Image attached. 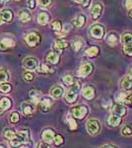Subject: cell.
I'll return each mask as SVG.
<instances>
[{
    "mask_svg": "<svg viewBox=\"0 0 132 148\" xmlns=\"http://www.w3.org/2000/svg\"><path fill=\"white\" fill-rule=\"evenodd\" d=\"M99 51H100L97 47H91L86 51V54H87V56L89 57H95L99 54Z\"/></svg>",
    "mask_w": 132,
    "mask_h": 148,
    "instance_id": "f546056e",
    "label": "cell"
},
{
    "mask_svg": "<svg viewBox=\"0 0 132 148\" xmlns=\"http://www.w3.org/2000/svg\"><path fill=\"white\" fill-rule=\"evenodd\" d=\"M93 64L90 62H84L81 65L80 69H79V74L82 77H87L88 75H90L93 71Z\"/></svg>",
    "mask_w": 132,
    "mask_h": 148,
    "instance_id": "52a82bcc",
    "label": "cell"
},
{
    "mask_svg": "<svg viewBox=\"0 0 132 148\" xmlns=\"http://www.w3.org/2000/svg\"><path fill=\"white\" fill-rule=\"evenodd\" d=\"M112 114H116V116H123L126 114V109L123 107V105L121 104H116L114 106H112L111 109Z\"/></svg>",
    "mask_w": 132,
    "mask_h": 148,
    "instance_id": "8fae6325",
    "label": "cell"
},
{
    "mask_svg": "<svg viewBox=\"0 0 132 148\" xmlns=\"http://www.w3.org/2000/svg\"><path fill=\"white\" fill-rule=\"evenodd\" d=\"M16 1H19V0H16Z\"/></svg>",
    "mask_w": 132,
    "mask_h": 148,
    "instance_id": "94428289",
    "label": "cell"
},
{
    "mask_svg": "<svg viewBox=\"0 0 132 148\" xmlns=\"http://www.w3.org/2000/svg\"><path fill=\"white\" fill-rule=\"evenodd\" d=\"M82 95L84 98H86L87 100H92L94 97H95V90H94L93 87H90V86H87L82 90Z\"/></svg>",
    "mask_w": 132,
    "mask_h": 148,
    "instance_id": "5bb4252c",
    "label": "cell"
},
{
    "mask_svg": "<svg viewBox=\"0 0 132 148\" xmlns=\"http://www.w3.org/2000/svg\"><path fill=\"white\" fill-rule=\"evenodd\" d=\"M62 82L65 84L67 87H69L70 88L72 85H73V83L75 82V80H74V78L72 77L71 75H66V76H64L63 78H62Z\"/></svg>",
    "mask_w": 132,
    "mask_h": 148,
    "instance_id": "1f68e13d",
    "label": "cell"
},
{
    "mask_svg": "<svg viewBox=\"0 0 132 148\" xmlns=\"http://www.w3.org/2000/svg\"><path fill=\"white\" fill-rule=\"evenodd\" d=\"M71 114L74 118L76 119H83L88 114V108L84 105H80V106H76L71 109Z\"/></svg>",
    "mask_w": 132,
    "mask_h": 148,
    "instance_id": "7a4b0ae2",
    "label": "cell"
},
{
    "mask_svg": "<svg viewBox=\"0 0 132 148\" xmlns=\"http://www.w3.org/2000/svg\"><path fill=\"white\" fill-rule=\"evenodd\" d=\"M9 80V74L4 68L0 69V84L5 83L6 81Z\"/></svg>",
    "mask_w": 132,
    "mask_h": 148,
    "instance_id": "4dcf8cb0",
    "label": "cell"
},
{
    "mask_svg": "<svg viewBox=\"0 0 132 148\" xmlns=\"http://www.w3.org/2000/svg\"><path fill=\"white\" fill-rule=\"evenodd\" d=\"M28 4H29V7H30V9H35L37 2H36V0H29Z\"/></svg>",
    "mask_w": 132,
    "mask_h": 148,
    "instance_id": "c3c4849f",
    "label": "cell"
},
{
    "mask_svg": "<svg viewBox=\"0 0 132 148\" xmlns=\"http://www.w3.org/2000/svg\"><path fill=\"white\" fill-rule=\"evenodd\" d=\"M38 72L39 73H51L53 72V69L50 68L49 65H47V64H40L39 67L37 68Z\"/></svg>",
    "mask_w": 132,
    "mask_h": 148,
    "instance_id": "83f0119b",
    "label": "cell"
},
{
    "mask_svg": "<svg viewBox=\"0 0 132 148\" xmlns=\"http://www.w3.org/2000/svg\"><path fill=\"white\" fill-rule=\"evenodd\" d=\"M79 89H80V82H79V81H76L75 80V82L73 83V85L71 86L70 89H69V90H72V91L77 92Z\"/></svg>",
    "mask_w": 132,
    "mask_h": 148,
    "instance_id": "ee69618b",
    "label": "cell"
},
{
    "mask_svg": "<svg viewBox=\"0 0 132 148\" xmlns=\"http://www.w3.org/2000/svg\"><path fill=\"white\" fill-rule=\"evenodd\" d=\"M51 2H52V0H38V3H39L42 7L49 6Z\"/></svg>",
    "mask_w": 132,
    "mask_h": 148,
    "instance_id": "f6af8a7d",
    "label": "cell"
},
{
    "mask_svg": "<svg viewBox=\"0 0 132 148\" xmlns=\"http://www.w3.org/2000/svg\"><path fill=\"white\" fill-rule=\"evenodd\" d=\"M30 142V132L28 130H22L19 132H17V135L13 139H11L9 143H10L11 147L13 148H19L21 147L24 143Z\"/></svg>",
    "mask_w": 132,
    "mask_h": 148,
    "instance_id": "6da1fadb",
    "label": "cell"
},
{
    "mask_svg": "<svg viewBox=\"0 0 132 148\" xmlns=\"http://www.w3.org/2000/svg\"><path fill=\"white\" fill-rule=\"evenodd\" d=\"M29 96H30L31 100H32L35 104H39V103L40 102V99H42V95L40 94V92L37 91V90H34V89L30 91Z\"/></svg>",
    "mask_w": 132,
    "mask_h": 148,
    "instance_id": "ac0fdd59",
    "label": "cell"
},
{
    "mask_svg": "<svg viewBox=\"0 0 132 148\" xmlns=\"http://www.w3.org/2000/svg\"><path fill=\"white\" fill-rule=\"evenodd\" d=\"M52 102L49 99H44L40 103V108L42 112H49V109L51 108Z\"/></svg>",
    "mask_w": 132,
    "mask_h": 148,
    "instance_id": "d6986e66",
    "label": "cell"
},
{
    "mask_svg": "<svg viewBox=\"0 0 132 148\" xmlns=\"http://www.w3.org/2000/svg\"><path fill=\"white\" fill-rule=\"evenodd\" d=\"M121 116H116V114H111V116L109 118V120H107V121H109V123L111 126H117L120 125L121 123Z\"/></svg>",
    "mask_w": 132,
    "mask_h": 148,
    "instance_id": "44dd1931",
    "label": "cell"
},
{
    "mask_svg": "<svg viewBox=\"0 0 132 148\" xmlns=\"http://www.w3.org/2000/svg\"><path fill=\"white\" fill-rule=\"evenodd\" d=\"M130 77L132 78V69H131V70H130Z\"/></svg>",
    "mask_w": 132,
    "mask_h": 148,
    "instance_id": "91938a15",
    "label": "cell"
},
{
    "mask_svg": "<svg viewBox=\"0 0 132 148\" xmlns=\"http://www.w3.org/2000/svg\"><path fill=\"white\" fill-rule=\"evenodd\" d=\"M23 67L27 70H35V69L38 68V65H39V61H38L37 58L35 57H27L23 60L22 62Z\"/></svg>",
    "mask_w": 132,
    "mask_h": 148,
    "instance_id": "5b68a950",
    "label": "cell"
},
{
    "mask_svg": "<svg viewBox=\"0 0 132 148\" xmlns=\"http://www.w3.org/2000/svg\"><path fill=\"white\" fill-rule=\"evenodd\" d=\"M15 46V42L11 39L5 38V39H2L0 40V49L4 51V49H8V47H13Z\"/></svg>",
    "mask_w": 132,
    "mask_h": 148,
    "instance_id": "7c38bea8",
    "label": "cell"
},
{
    "mask_svg": "<svg viewBox=\"0 0 132 148\" xmlns=\"http://www.w3.org/2000/svg\"><path fill=\"white\" fill-rule=\"evenodd\" d=\"M19 120H20V114L17 113V112H14V113L11 114V116H10V121H11L12 123H18Z\"/></svg>",
    "mask_w": 132,
    "mask_h": 148,
    "instance_id": "74e56055",
    "label": "cell"
},
{
    "mask_svg": "<svg viewBox=\"0 0 132 148\" xmlns=\"http://www.w3.org/2000/svg\"><path fill=\"white\" fill-rule=\"evenodd\" d=\"M3 23H4V20H3V18H2L1 14H0V25H2Z\"/></svg>",
    "mask_w": 132,
    "mask_h": 148,
    "instance_id": "db71d44e",
    "label": "cell"
},
{
    "mask_svg": "<svg viewBox=\"0 0 132 148\" xmlns=\"http://www.w3.org/2000/svg\"><path fill=\"white\" fill-rule=\"evenodd\" d=\"M63 141H64V139H63V137H62L60 134L55 135V137H54V139H53V142H54V144L56 145V146H59V145H61L62 143H63Z\"/></svg>",
    "mask_w": 132,
    "mask_h": 148,
    "instance_id": "f35d334b",
    "label": "cell"
},
{
    "mask_svg": "<svg viewBox=\"0 0 132 148\" xmlns=\"http://www.w3.org/2000/svg\"><path fill=\"white\" fill-rule=\"evenodd\" d=\"M127 95L125 93H118V94L116 96V100L117 102H124V100H125Z\"/></svg>",
    "mask_w": 132,
    "mask_h": 148,
    "instance_id": "b9f144b4",
    "label": "cell"
},
{
    "mask_svg": "<svg viewBox=\"0 0 132 148\" xmlns=\"http://www.w3.org/2000/svg\"><path fill=\"white\" fill-rule=\"evenodd\" d=\"M129 17H130V18L132 19V10L129 11Z\"/></svg>",
    "mask_w": 132,
    "mask_h": 148,
    "instance_id": "6f0895ef",
    "label": "cell"
},
{
    "mask_svg": "<svg viewBox=\"0 0 132 148\" xmlns=\"http://www.w3.org/2000/svg\"><path fill=\"white\" fill-rule=\"evenodd\" d=\"M0 148H7L5 145H2V144H0Z\"/></svg>",
    "mask_w": 132,
    "mask_h": 148,
    "instance_id": "680465c9",
    "label": "cell"
},
{
    "mask_svg": "<svg viewBox=\"0 0 132 148\" xmlns=\"http://www.w3.org/2000/svg\"><path fill=\"white\" fill-rule=\"evenodd\" d=\"M47 61H49V63L51 64H56L59 61V56L56 53V52H49L47 56Z\"/></svg>",
    "mask_w": 132,
    "mask_h": 148,
    "instance_id": "7402d4cb",
    "label": "cell"
},
{
    "mask_svg": "<svg viewBox=\"0 0 132 148\" xmlns=\"http://www.w3.org/2000/svg\"><path fill=\"white\" fill-rule=\"evenodd\" d=\"M11 89H12V86L9 83H2V84H0V92L1 93L7 94V93L11 91Z\"/></svg>",
    "mask_w": 132,
    "mask_h": 148,
    "instance_id": "d6a6232c",
    "label": "cell"
},
{
    "mask_svg": "<svg viewBox=\"0 0 132 148\" xmlns=\"http://www.w3.org/2000/svg\"><path fill=\"white\" fill-rule=\"evenodd\" d=\"M21 109H22L23 114L26 116H32L35 114V107L33 106L31 103L29 102H24L21 105Z\"/></svg>",
    "mask_w": 132,
    "mask_h": 148,
    "instance_id": "ba28073f",
    "label": "cell"
},
{
    "mask_svg": "<svg viewBox=\"0 0 132 148\" xmlns=\"http://www.w3.org/2000/svg\"><path fill=\"white\" fill-rule=\"evenodd\" d=\"M67 123H68V125L71 130H75L76 128H77V123H76L75 120H74L73 118H71L70 116H68V118H67Z\"/></svg>",
    "mask_w": 132,
    "mask_h": 148,
    "instance_id": "e575fe53",
    "label": "cell"
},
{
    "mask_svg": "<svg viewBox=\"0 0 132 148\" xmlns=\"http://www.w3.org/2000/svg\"><path fill=\"white\" fill-rule=\"evenodd\" d=\"M110 105H111V102H110L109 99H107V101L103 103V107H104V108H107V107H109Z\"/></svg>",
    "mask_w": 132,
    "mask_h": 148,
    "instance_id": "f907efd6",
    "label": "cell"
},
{
    "mask_svg": "<svg viewBox=\"0 0 132 148\" xmlns=\"http://www.w3.org/2000/svg\"><path fill=\"white\" fill-rule=\"evenodd\" d=\"M23 77L24 79H25L26 81H32L34 79V74L33 73H30V72H25L23 74Z\"/></svg>",
    "mask_w": 132,
    "mask_h": 148,
    "instance_id": "7bdbcfd3",
    "label": "cell"
},
{
    "mask_svg": "<svg viewBox=\"0 0 132 148\" xmlns=\"http://www.w3.org/2000/svg\"><path fill=\"white\" fill-rule=\"evenodd\" d=\"M10 0H0V3L4 4V3H7V2H9Z\"/></svg>",
    "mask_w": 132,
    "mask_h": 148,
    "instance_id": "11a10c76",
    "label": "cell"
},
{
    "mask_svg": "<svg viewBox=\"0 0 132 148\" xmlns=\"http://www.w3.org/2000/svg\"><path fill=\"white\" fill-rule=\"evenodd\" d=\"M16 135H17V132H15L13 130H10V128H7V130H5V132H4V136L9 140L13 139Z\"/></svg>",
    "mask_w": 132,
    "mask_h": 148,
    "instance_id": "836d02e7",
    "label": "cell"
},
{
    "mask_svg": "<svg viewBox=\"0 0 132 148\" xmlns=\"http://www.w3.org/2000/svg\"><path fill=\"white\" fill-rule=\"evenodd\" d=\"M90 34L93 38H95V39L101 40L105 35V29L102 25L95 24V25H93L90 29Z\"/></svg>",
    "mask_w": 132,
    "mask_h": 148,
    "instance_id": "3957f363",
    "label": "cell"
},
{
    "mask_svg": "<svg viewBox=\"0 0 132 148\" xmlns=\"http://www.w3.org/2000/svg\"><path fill=\"white\" fill-rule=\"evenodd\" d=\"M75 2H77V3H82L83 4V2H84V0H74Z\"/></svg>",
    "mask_w": 132,
    "mask_h": 148,
    "instance_id": "9f6ffc18",
    "label": "cell"
},
{
    "mask_svg": "<svg viewBox=\"0 0 132 148\" xmlns=\"http://www.w3.org/2000/svg\"><path fill=\"white\" fill-rule=\"evenodd\" d=\"M101 148H117V147H116V146H112V145H104V146H102Z\"/></svg>",
    "mask_w": 132,
    "mask_h": 148,
    "instance_id": "816d5d0a",
    "label": "cell"
},
{
    "mask_svg": "<svg viewBox=\"0 0 132 148\" xmlns=\"http://www.w3.org/2000/svg\"><path fill=\"white\" fill-rule=\"evenodd\" d=\"M120 40L122 44H124L125 46L126 45L132 44V34H130V33H124V34L121 36Z\"/></svg>",
    "mask_w": 132,
    "mask_h": 148,
    "instance_id": "4316f807",
    "label": "cell"
},
{
    "mask_svg": "<svg viewBox=\"0 0 132 148\" xmlns=\"http://www.w3.org/2000/svg\"><path fill=\"white\" fill-rule=\"evenodd\" d=\"M38 22H39L40 25H47L49 23V16L47 15V13L45 12H40V13L38 15Z\"/></svg>",
    "mask_w": 132,
    "mask_h": 148,
    "instance_id": "ffe728a7",
    "label": "cell"
},
{
    "mask_svg": "<svg viewBox=\"0 0 132 148\" xmlns=\"http://www.w3.org/2000/svg\"><path fill=\"white\" fill-rule=\"evenodd\" d=\"M117 42H118V38H117V36L116 34H109L107 36V42L109 45V46L114 47V45L117 44Z\"/></svg>",
    "mask_w": 132,
    "mask_h": 148,
    "instance_id": "f1b7e54d",
    "label": "cell"
},
{
    "mask_svg": "<svg viewBox=\"0 0 132 148\" xmlns=\"http://www.w3.org/2000/svg\"><path fill=\"white\" fill-rule=\"evenodd\" d=\"M67 47H68V42L64 40H58L53 44V47L57 51H61L63 49H66Z\"/></svg>",
    "mask_w": 132,
    "mask_h": 148,
    "instance_id": "603a6c76",
    "label": "cell"
},
{
    "mask_svg": "<svg viewBox=\"0 0 132 148\" xmlns=\"http://www.w3.org/2000/svg\"><path fill=\"white\" fill-rule=\"evenodd\" d=\"M11 105H12V102L9 98H7V97L0 98V114L3 113V112L7 111V110L11 107Z\"/></svg>",
    "mask_w": 132,
    "mask_h": 148,
    "instance_id": "9c48e42d",
    "label": "cell"
},
{
    "mask_svg": "<svg viewBox=\"0 0 132 148\" xmlns=\"http://www.w3.org/2000/svg\"><path fill=\"white\" fill-rule=\"evenodd\" d=\"M124 103H125L127 106H129V107L132 106V94L127 95L126 98H125V100H124Z\"/></svg>",
    "mask_w": 132,
    "mask_h": 148,
    "instance_id": "bcb514c9",
    "label": "cell"
},
{
    "mask_svg": "<svg viewBox=\"0 0 132 148\" xmlns=\"http://www.w3.org/2000/svg\"><path fill=\"white\" fill-rule=\"evenodd\" d=\"M51 27H52V30L54 31V32L58 33L61 31V28H62V25H61V22L58 20L54 21V22H52L51 24Z\"/></svg>",
    "mask_w": 132,
    "mask_h": 148,
    "instance_id": "d590c367",
    "label": "cell"
},
{
    "mask_svg": "<svg viewBox=\"0 0 132 148\" xmlns=\"http://www.w3.org/2000/svg\"><path fill=\"white\" fill-rule=\"evenodd\" d=\"M64 94V90L63 88L61 87V86H54L53 88L51 89V91H50V95H51L52 97L54 98V99H58V98H61L63 96Z\"/></svg>",
    "mask_w": 132,
    "mask_h": 148,
    "instance_id": "4fadbf2b",
    "label": "cell"
},
{
    "mask_svg": "<svg viewBox=\"0 0 132 148\" xmlns=\"http://www.w3.org/2000/svg\"><path fill=\"white\" fill-rule=\"evenodd\" d=\"M42 139H44V141H47V142L52 141V140L54 139V137H55L54 131L52 130H44V132H42Z\"/></svg>",
    "mask_w": 132,
    "mask_h": 148,
    "instance_id": "2e32d148",
    "label": "cell"
},
{
    "mask_svg": "<svg viewBox=\"0 0 132 148\" xmlns=\"http://www.w3.org/2000/svg\"><path fill=\"white\" fill-rule=\"evenodd\" d=\"M103 11V6L101 3H95L91 8V14H92L93 19L97 20L98 18L101 16V13Z\"/></svg>",
    "mask_w": 132,
    "mask_h": 148,
    "instance_id": "30bf717a",
    "label": "cell"
},
{
    "mask_svg": "<svg viewBox=\"0 0 132 148\" xmlns=\"http://www.w3.org/2000/svg\"><path fill=\"white\" fill-rule=\"evenodd\" d=\"M120 86L122 89H124V90L132 89V78L130 76H125V77H123L120 82Z\"/></svg>",
    "mask_w": 132,
    "mask_h": 148,
    "instance_id": "9a60e30c",
    "label": "cell"
},
{
    "mask_svg": "<svg viewBox=\"0 0 132 148\" xmlns=\"http://www.w3.org/2000/svg\"><path fill=\"white\" fill-rule=\"evenodd\" d=\"M86 128L90 134H97L100 131V123L97 120H90L86 123Z\"/></svg>",
    "mask_w": 132,
    "mask_h": 148,
    "instance_id": "8992f818",
    "label": "cell"
},
{
    "mask_svg": "<svg viewBox=\"0 0 132 148\" xmlns=\"http://www.w3.org/2000/svg\"><path fill=\"white\" fill-rule=\"evenodd\" d=\"M125 6L127 9L131 10L132 9V0H125Z\"/></svg>",
    "mask_w": 132,
    "mask_h": 148,
    "instance_id": "681fc988",
    "label": "cell"
},
{
    "mask_svg": "<svg viewBox=\"0 0 132 148\" xmlns=\"http://www.w3.org/2000/svg\"><path fill=\"white\" fill-rule=\"evenodd\" d=\"M72 47H73V49L75 51H78L81 49V47H83V42L81 40H77L75 42H72Z\"/></svg>",
    "mask_w": 132,
    "mask_h": 148,
    "instance_id": "8d00e7d4",
    "label": "cell"
},
{
    "mask_svg": "<svg viewBox=\"0 0 132 148\" xmlns=\"http://www.w3.org/2000/svg\"><path fill=\"white\" fill-rule=\"evenodd\" d=\"M122 134L126 135V136H129V135H132V128L129 125H125L123 128H122Z\"/></svg>",
    "mask_w": 132,
    "mask_h": 148,
    "instance_id": "ab89813d",
    "label": "cell"
},
{
    "mask_svg": "<svg viewBox=\"0 0 132 148\" xmlns=\"http://www.w3.org/2000/svg\"><path fill=\"white\" fill-rule=\"evenodd\" d=\"M25 40L29 45V47H37L40 42V36L37 33H30V34L25 36Z\"/></svg>",
    "mask_w": 132,
    "mask_h": 148,
    "instance_id": "277c9868",
    "label": "cell"
},
{
    "mask_svg": "<svg viewBox=\"0 0 132 148\" xmlns=\"http://www.w3.org/2000/svg\"><path fill=\"white\" fill-rule=\"evenodd\" d=\"M89 2H90V0H84V2H83V6H84V7L88 6Z\"/></svg>",
    "mask_w": 132,
    "mask_h": 148,
    "instance_id": "f5cc1de1",
    "label": "cell"
},
{
    "mask_svg": "<svg viewBox=\"0 0 132 148\" xmlns=\"http://www.w3.org/2000/svg\"><path fill=\"white\" fill-rule=\"evenodd\" d=\"M1 16L3 18L4 22H11L13 19V12L11 10H3L1 13Z\"/></svg>",
    "mask_w": 132,
    "mask_h": 148,
    "instance_id": "484cf974",
    "label": "cell"
},
{
    "mask_svg": "<svg viewBox=\"0 0 132 148\" xmlns=\"http://www.w3.org/2000/svg\"><path fill=\"white\" fill-rule=\"evenodd\" d=\"M18 16H19V18H20V20L22 21V22H29V21L32 19V17H31V14L29 13L28 11H26V10H23V11L19 12Z\"/></svg>",
    "mask_w": 132,
    "mask_h": 148,
    "instance_id": "d4e9b609",
    "label": "cell"
},
{
    "mask_svg": "<svg viewBox=\"0 0 132 148\" xmlns=\"http://www.w3.org/2000/svg\"><path fill=\"white\" fill-rule=\"evenodd\" d=\"M78 98V94L77 92L75 91H72V90H68L66 93H65V100L68 103H74L76 102Z\"/></svg>",
    "mask_w": 132,
    "mask_h": 148,
    "instance_id": "e0dca14e",
    "label": "cell"
},
{
    "mask_svg": "<svg viewBox=\"0 0 132 148\" xmlns=\"http://www.w3.org/2000/svg\"><path fill=\"white\" fill-rule=\"evenodd\" d=\"M123 51H124V53L127 54V56H132V44L126 45V46L123 47Z\"/></svg>",
    "mask_w": 132,
    "mask_h": 148,
    "instance_id": "60d3db41",
    "label": "cell"
},
{
    "mask_svg": "<svg viewBox=\"0 0 132 148\" xmlns=\"http://www.w3.org/2000/svg\"><path fill=\"white\" fill-rule=\"evenodd\" d=\"M85 22H86V18L84 15L76 16V18L73 20V24H74V26H76V27H82L84 24H85Z\"/></svg>",
    "mask_w": 132,
    "mask_h": 148,
    "instance_id": "cb8c5ba5",
    "label": "cell"
},
{
    "mask_svg": "<svg viewBox=\"0 0 132 148\" xmlns=\"http://www.w3.org/2000/svg\"><path fill=\"white\" fill-rule=\"evenodd\" d=\"M37 148H50V145L49 144V143H47V142L40 141V142L38 143Z\"/></svg>",
    "mask_w": 132,
    "mask_h": 148,
    "instance_id": "7dc6e473",
    "label": "cell"
}]
</instances>
